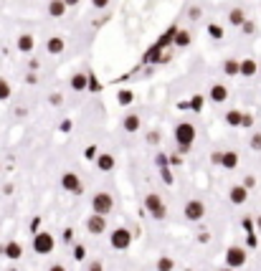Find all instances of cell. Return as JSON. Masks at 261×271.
I'll use <instances>...</instances> for the list:
<instances>
[{"mask_svg":"<svg viewBox=\"0 0 261 271\" xmlns=\"http://www.w3.org/2000/svg\"><path fill=\"white\" fill-rule=\"evenodd\" d=\"M109 244L117 251H127L129 246H132V231L129 228H114L112 236H109Z\"/></svg>","mask_w":261,"mask_h":271,"instance_id":"5","label":"cell"},{"mask_svg":"<svg viewBox=\"0 0 261 271\" xmlns=\"http://www.w3.org/2000/svg\"><path fill=\"white\" fill-rule=\"evenodd\" d=\"M122 127H124V132H137V129L142 127V119H140L137 114H127V117L122 119Z\"/></svg>","mask_w":261,"mask_h":271,"instance_id":"19","label":"cell"},{"mask_svg":"<svg viewBox=\"0 0 261 271\" xmlns=\"http://www.w3.org/2000/svg\"><path fill=\"white\" fill-rule=\"evenodd\" d=\"M16 46H18L21 53H31V51L36 49V38H33L31 33H21L18 41H16Z\"/></svg>","mask_w":261,"mask_h":271,"instance_id":"12","label":"cell"},{"mask_svg":"<svg viewBox=\"0 0 261 271\" xmlns=\"http://www.w3.org/2000/svg\"><path fill=\"white\" fill-rule=\"evenodd\" d=\"M64 49H66V41H64L61 36H51V38L46 41V51H48L51 56H59V53H64Z\"/></svg>","mask_w":261,"mask_h":271,"instance_id":"13","label":"cell"},{"mask_svg":"<svg viewBox=\"0 0 261 271\" xmlns=\"http://www.w3.org/2000/svg\"><path fill=\"white\" fill-rule=\"evenodd\" d=\"M259 74H261V64H259Z\"/></svg>","mask_w":261,"mask_h":271,"instance_id":"42","label":"cell"},{"mask_svg":"<svg viewBox=\"0 0 261 271\" xmlns=\"http://www.w3.org/2000/svg\"><path fill=\"white\" fill-rule=\"evenodd\" d=\"M190 107H193V109L198 112V109L203 107V97H193V99H190Z\"/></svg>","mask_w":261,"mask_h":271,"instance_id":"32","label":"cell"},{"mask_svg":"<svg viewBox=\"0 0 261 271\" xmlns=\"http://www.w3.org/2000/svg\"><path fill=\"white\" fill-rule=\"evenodd\" d=\"M221 168L223 170H236L238 165V152H234V149H226V152H221Z\"/></svg>","mask_w":261,"mask_h":271,"instance_id":"11","label":"cell"},{"mask_svg":"<svg viewBox=\"0 0 261 271\" xmlns=\"http://www.w3.org/2000/svg\"><path fill=\"white\" fill-rule=\"evenodd\" d=\"M208 97H211L213 101H218V104H221V101L228 99V89H226L223 84H213V86L208 89Z\"/></svg>","mask_w":261,"mask_h":271,"instance_id":"15","label":"cell"},{"mask_svg":"<svg viewBox=\"0 0 261 271\" xmlns=\"http://www.w3.org/2000/svg\"><path fill=\"white\" fill-rule=\"evenodd\" d=\"M175 46H180V49L190 46V33H188V31H178L175 33Z\"/></svg>","mask_w":261,"mask_h":271,"instance_id":"25","label":"cell"},{"mask_svg":"<svg viewBox=\"0 0 261 271\" xmlns=\"http://www.w3.org/2000/svg\"><path fill=\"white\" fill-rule=\"evenodd\" d=\"M96 168H99L101 172H109V170H114V155H109V152H101V155L96 157Z\"/></svg>","mask_w":261,"mask_h":271,"instance_id":"17","label":"cell"},{"mask_svg":"<svg viewBox=\"0 0 261 271\" xmlns=\"http://www.w3.org/2000/svg\"><path fill=\"white\" fill-rule=\"evenodd\" d=\"M28 66H31V71H36V69H38L41 64H38V58H33V61H31V64H28Z\"/></svg>","mask_w":261,"mask_h":271,"instance_id":"39","label":"cell"},{"mask_svg":"<svg viewBox=\"0 0 261 271\" xmlns=\"http://www.w3.org/2000/svg\"><path fill=\"white\" fill-rule=\"evenodd\" d=\"M249 145H251V149H261V132H256V134H254Z\"/></svg>","mask_w":261,"mask_h":271,"instance_id":"30","label":"cell"},{"mask_svg":"<svg viewBox=\"0 0 261 271\" xmlns=\"http://www.w3.org/2000/svg\"><path fill=\"white\" fill-rule=\"evenodd\" d=\"M86 271H104V266H101V261H92Z\"/></svg>","mask_w":261,"mask_h":271,"instance_id":"33","label":"cell"},{"mask_svg":"<svg viewBox=\"0 0 261 271\" xmlns=\"http://www.w3.org/2000/svg\"><path fill=\"white\" fill-rule=\"evenodd\" d=\"M256 228H259V231H261V216H259V218H256Z\"/></svg>","mask_w":261,"mask_h":271,"instance_id":"40","label":"cell"},{"mask_svg":"<svg viewBox=\"0 0 261 271\" xmlns=\"http://www.w3.org/2000/svg\"><path fill=\"white\" fill-rule=\"evenodd\" d=\"M228 198H231V203L234 205H243L246 203V198H249V188H243V185H234L228 190Z\"/></svg>","mask_w":261,"mask_h":271,"instance_id":"10","label":"cell"},{"mask_svg":"<svg viewBox=\"0 0 261 271\" xmlns=\"http://www.w3.org/2000/svg\"><path fill=\"white\" fill-rule=\"evenodd\" d=\"M86 231L94 233V236H101L107 231V216H99V213H92L89 221H86Z\"/></svg>","mask_w":261,"mask_h":271,"instance_id":"9","label":"cell"},{"mask_svg":"<svg viewBox=\"0 0 261 271\" xmlns=\"http://www.w3.org/2000/svg\"><path fill=\"white\" fill-rule=\"evenodd\" d=\"M243 21H246V13H243V8H234V10L228 13V23H231V25H241Z\"/></svg>","mask_w":261,"mask_h":271,"instance_id":"21","label":"cell"},{"mask_svg":"<svg viewBox=\"0 0 261 271\" xmlns=\"http://www.w3.org/2000/svg\"><path fill=\"white\" fill-rule=\"evenodd\" d=\"M183 213H185L188 221H203V216H206V205H203V200H188Z\"/></svg>","mask_w":261,"mask_h":271,"instance_id":"8","label":"cell"},{"mask_svg":"<svg viewBox=\"0 0 261 271\" xmlns=\"http://www.w3.org/2000/svg\"><path fill=\"white\" fill-rule=\"evenodd\" d=\"M200 16H203V10H200L198 5H195V8H190V10H188V18H190V21H198Z\"/></svg>","mask_w":261,"mask_h":271,"instance_id":"29","label":"cell"},{"mask_svg":"<svg viewBox=\"0 0 261 271\" xmlns=\"http://www.w3.org/2000/svg\"><path fill=\"white\" fill-rule=\"evenodd\" d=\"M71 86H74V92H84V89H89V76L84 71H76L71 76Z\"/></svg>","mask_w":261,"mask_h":271,"instance_id":"16","label":"cell"},{"mask_svg":"<svg viewBox=\"0 0 261 271\" xmlns=\"http://www.w3.org/2000/svg\"><path fill=\"white\" fill-rule=\"evenodd\" d=\"M243 264H246V248L231 246V248L226 251V266H228V269H241Z\"/></svg>","mask_w":261,"mask_h":271,"instance_id":"7","label":"cell"},{"mask_svg":"<svg viewBox=\"0 0 261 271\" xmlns=\"http://www.w3.org/2000/svg\"><path fill=\"white\" fill-rule=\"evenodd\" d=\"M223 74H226V76H236V74H238V61H236V58H226V61H223Z\"/></svg>","mask_w":261,"mask_h":271,"instance_id":"24","label":"cell"},{"mask_svg":"<svg viewBox=\"0 0 261 271\" xmlns=\"http://www.w3.org/2000/svg\"><path fill=\"white\" fill-rule=\"evenodd\" d=\"M48 271H66L61 264H53V266H48Z\"/></svg>","mask_w":261,"mask_h":271,"instance_id":"37","label":"cell"},{"mask_svg":"<svg viewBox=\"0 0 261 271\" xmlns=\"http://www.w3.org/2000/svg\"><path fill=\"white\" fill-rule=\"evenodd\" d=\"M208 33H211V38H223V28L221 25H208Z\"/></svg>","mask_w":261,"mask_h":271,"instance_id":"27","label":"cell"},{"mask_svg":"<svg viewBox=\"0 0 261 271\" xmlns=\"http://www.w3.org/2000/svg\"><path fill=\"white\" fill-rule=\"evenodd\" d=\"M259 71V64L254 61V58H243V61H238V74L241 76H256Z\"/></svg>","mask_w":261,"mask_h":271,"instance_id":"14","label":"cell"},{"mask_svg":"<svg viewBox=\"0 0 261 271\" xmlns=\"http://www.w3.org/2000/svg\"><path fill=\"white\" fill-rule=\"evenodd\" d=\"M172 269H175V261L167 259V256H163V259L157 261V271H172Z\"/></svg>","mask_w":261,"mask_h":271,"instance_id":"26","label":"cell"},{"mask_svg":"<svg viewBox=\"0 0 261 271\" xmlns=\"http://www.w3.org/2000/svg\"><path fill=\"white\" fill-rule=\"evenodd\" d=\"M66 10H69V8L64 5V0H51V3H48V16H51V18H61Z\"/></svg>","mask_w":261,"mask_h":271,"instance_id":"20","label":"cell"},{"mask_svg":"<svg viewBox=\"0 0 261 271\" xmlns=\"http://www.w3.org/2000/svg\"><path fill=\"white\" fill-rule=\"evenodd\" d=\"M221 271H236V269H221Z\"/></svg>","mask_w":261,"mask_h":271,"instance_id":"41","label":"cell"},{"mask_svg":"<svg viewBox=\"0 0 261 271\" xmlns=\"http://www.w3.org/2000/svg\"><path fill=\"white\" fill-rule=\"evenodd\" d=\"M51 104H61V94H51Z\"/></svg>","mask_w":261,"mask_h":271,"instance_id":"36","label":"cell"},{"mask_svg":"<svg viewBox=\"0 0 261 271\" xmlns=\"http://www.w3.org/2000/svg\"><path fill=\"white\" fill-rule=\"evenodd\" d=\"M241 119H243V114H241L238 109L226 112V124H228V127H241Z\"/></svg>","mask_w":261,"mask_h":271,"instance_id":"22","label":"cell"},{"mask_svg":"<svg viewBox=\"0 0 261 271\" xmlns=\"http://www.w3.org/2000/svg\"><path fill=\"white\" fill-rule=\"evenodd\" d=\"M144 208H147V213L155 218V221H165L167 216V208H165V200L160 198L157 193H150L144 195Z\"/></svg>","mask_w":261,"mask_h":271,"instance_id":"1","label":"cell"},{"mask_svg":"<svg viewBox=\"0 0 261 271\" xmlns=\"http://www.w3.org/2000/svg\"><path fill=\"white\" fill-rule=\"evenodd\" d=\"M175 142L180 145L183 152H188V147L195 142V127H193L190 122H180V124L175 127Z\"/></svg>","mask_w":261,"mask_h":271,"instance_id":"2","label":"cell"},{"mask_svg":"<svg viewBox=\"0 0 261 271\" xmlns=\"http://www.w3.org/2000/svg\"><path fill=\"white\" fill-rule=\"evenodd\" d=\"M147 142L157 145V142H160V134H157V132H150V134H147Z\"/></svg>","mask_w":261,"mask_h":271,"instance_id":"34","label":"cell"},{"mask_svg":"<svg viewBox=\"0 0 261 271\" xmlns=\"http://www.w3.org/2000/svg\"><path fill=\"white\" fill-rule=\"evenodd\" d=\"M92 210L99 216H109L112 210H114V198L109 193H96L94 198H92Z\"/></svg>","mask_w":261,"mask_h":271,"instance_id":"4","label":"cell"},{"mask_svg":"<svg viewBox=\"0 0 261 271\" xmlns=\"http://www.w3.org/2000/svg\"><path fill=\"white\" fill-rule=\"evenodd\" d=\"M211 160H213L215 165H218V162H221V152H213V155H211Z\"/></svg>","mask_w":261,"mask_h":271,"instance_id":"38","label":"cell"},{"mask_svg":"<svg viewBox=\"0 0 261 271\" xmlns=\"http://www.w3.org/2000/svg\"><path fill=\"white\" fill-rule=\"evenodd\" d=\"M10 97H13V86H10V81L0 76V101H8Z\"/></svg>","mask_w":261,"mask_h":271,"instance_id":"23","label":"cell"},{"mask_svg":"<svg viewBox=\"0 0 261 271\" xmlns=\"http://www.w3.org/2000/svg\"><path fill=\"white\" fill-rule=\"evenodd\" d=\"M241 31H243V33H254V31H256V23H254V21H243V23H241Z\"/></svg>","mask_w":261,"mask_h":271,"instance_id":"28","label":"cell"},{"mask_svg":"<svg viewBox=\"0 0 261 271\" xmlns=\"http://www.w3.org/2000/svg\"><path fill=\"white\" fill-rule=\"evenodd\" d=\"M92 5H94L96 10H104V8L109 5V0H92Z\"/></svg>","mask_w":261,"mask_h":271,"instance_id":"31","label":"cell"},{"mask_svg":"<svg viewBox=\"0 0 261 271\" xmlns=\"http://www.w3.org/2000/svg\"><path fill=\"white\" fill-rule=\"evenodd\" d=\"M61 188L66 193H74V195H81L84 193V183H81V177L76 172H64L61 175Z\"/></svg>","mask_w":261,"mask_h":271,"instance_id":"6","label":"cell"},{"mask_svg":"<svg viewBox=\"0 0 261 271\" xmlns=\"http://www.w3.org/2000/svg\"><path fill=\"white\" fill-rule=\"evenodd\" d=\"M3 253L8 256L10 261H18L21 256H23V246H21V244H16V241H10V244L3 248Z\"/></svg>","mask_w":261,"mask_h":271,"instance_id":"18","label":"cell"},{"mask_svg":"<svg viewBox=\"0 0 261 271\" xmlns=\"http://www.w3.org/2000/svg\"><path fill=\"white\" fill-rule=\"evenodd\" d=\"M53 248H56V238H53V233L41 231V233L33 236V251H36L38 256H48Z\"/></svg>","mask_w":261,"mask_h":271,"instance_id":"3","label":"cell"},{"mask_svg":"<svg viewBox=\"0 0 261 271\" xmlns=\"http://www.w3.org/2000/svg\"><path fill=\"white\" fill-rule=\"evenodd\" d=\"M79 3H81V0H64L66 8H74V5H79Z\"/></svg>","mask_w":261,"mask_h":271,"instance_id":"35","label":"cell"}]
</instances>
